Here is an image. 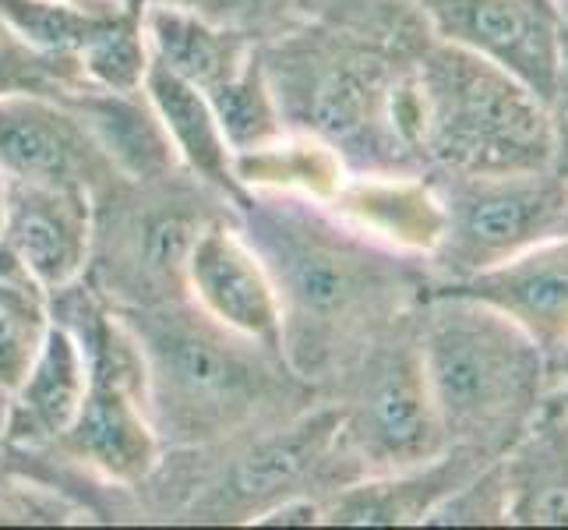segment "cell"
Here are the masks:
<instances>
[{
	"mask_svg": "<svg viewBox=\"0 0 568 530\" xmlns=\"http://www.w3.org/2000/svg\"><path fill=\"white\" fill-rule=\"evenodd\" d=\"M237 223L276 283L283 358L322 397L430 287L427 262L367 241L318 202L244 194Z\"/></svg>",
	"mask_w": 568,
	"mask_h": 530,
	"instance_id": "obj_1",
	"label": "cell"
},
{
	"mask_svg": "<svg viewBox=\"0 0 568 530\" xmlns=\"http://www.w3.org/2000/svg\"><path fill=\"white\" fill-rule=\"evenodd\" d=\"M116 311L139 340L145 403L163 449L223 446L322 397L280 353L212 322L191 301Z\"/></svg>",
	"mask_w": 568,
	"mask_h": 530,
	"instance_id": "obj_2",
	"label": "cell"
},
{
	"mask_svg": "<svg viewBox=\"0 0 568 530\" xmlns=\"http://www.w3.org/2000/svg\"><path fill=\"white\" fill-rule=\"evenodd\" d=\"M286 128L318 134L349 170L424 173L414 57L301 14L262 43Z\"/></svg>",
	"mask_w": 568,
	"mask_h": 530,
	"instance_id": "obj_3",
	"label": "cell"
},
{
	"mask_svg": "<svg viewBox=\"0 0 568 530\" xmlns=\"http://www.w3.org/2000/svg\"><path fill=\"white\" fill-rule=\"evenodd\" d=\"M417 340L448 446L498 460L551 397L540 343L466 293L430 287L417 304Z\"/></svg>",
	"mask_w": 568,
	"mask_h": 530,
	"instance_id": "obj_4",
	"label": "cell"
},
{
	"mask_svg": "<svg viewBox=\"0 0 568 530\" xmlns=\"http://www.w3.org/2000/svg\"><path fill=\"white\" fill-rule=\"evenodd\" d=\"M414 82L427 170H555V131L547 103L495 61L435 39L417 57Z\"/></svg>",
	"mask_w": 568,
	"mask_h": 530,
	"instance_id": "obj_5",
	"label": "cell"
},
{
	"mask_svg": "<svg viewBox=\"0 0 568 530\" xmlns=\"http://www.w3.org/2000/svg\"><path fill=\"white\" fill-rule=\"evenodd\" d=\"M50 316L64 322L85 350L89 386L71 428L53 453L116 492H134L163 460L145 403V364L131 326L85 277L50 298Z\"/></svg>",
	"mask_w": 568,
	"mask_h": 530,
	"instance_id": "obj_6",
	"label": "cell"
},
{
	"mask_svg": "<svg viewBox=\"0 0 568 530\" xmlns=\"http://www.w3.org/2000/svg\"><path fill=\"white\" fill-rule=\"evenodd\" d=\"M95 233L85 280L113 308H155L187 301L184 272L194 241L220 216L237 212L187 170L155 181H113L92 194Z\"/></svg>",
	"mask_w": 568,
	"mask_h": 530,
	"instance_id": "obj_7",
	"label": "cell"
},
{
	"mask_svg": "<svg viewBox=\"0 0 568 530\" xmlns=\"http://www.w3.org/2000/svg\"><path fill=\"white\" fill-rule=\"evenodd\" d=\"M328 397L339 400V436L364 478L420 467L448 449L420 358L417 308L371 343Z\"/></svg>",
	"mask_w": 568,
	"mask_h": 530,
	"instance_id": "obj_8",
	"label": "cell"
},
{
	"mask_svg": "<svg viewBox=\"0 0 568 530\" xmlns=\"http://www.w3.org/2000/svg\"><path fill=\"white\" fill-rule=\"evenodd\" d=\"M445 230L427 259L430 283H456L513 259L523 248L558 238L565 227L568 181L555 170L526 173H445L427 170Z\"/></svg>",
	"mask_w": 568,
	"mask_h": 530,
	"instance_id": "obj_9",
	"label": "cell"
},
{
	"mask_svg": "<svg viewBox=\"0 0 568 530\" xmlns=\"http://www.w3.org/2000/svg\"><path fill=\"white\" fill-rule=\"evenodd\" d=\"M442 43L495 61L551 103L561 68V0H414Z\"/></svg>",
	"mask_w": 568,
	"mask_h": 530,
	"instance_id": "obj_10",
	"label": "cell"
},
{
	"mask_svg": "<svg viewBox=\"0 0 568 530\" xmlns=\"http://www.w3.org/2000/svg\"><path fill=\"white\" fill-rule=\"evenodd\" d=\"M187 301L212 322L283 358V308L262 254L244 238L237 212L212 220L194 241L187 272ZM286 361V358H283Z\"/></svg>",
	"mask_w": 568,
	"mask_h": 530,
	"instance_id": "obj_11",
	"label": "cell"
},
{
	"mask_svg": "<svg viewBox=\"0 0 568 530\" xmlns=\"http://www.w3.org/2000/svg\"><path fill=\"white\" fill-rule=\"evenodd\" d=\"M0 173L8 181L71 184L92 194L121 177L92 139L82 113L53 96L0 100Z\"/></svg>",
	"mask_w": 568,
	"mask_h": 530,
	"instance_id": "obj_12",
	"label": "cell"
},
{
	"mask_svg": "<svg viewBox=\"0 0 568 530\" xmlns=\"http://www.w3.org/2000/svg\"><path fill=\"white\" fill-rule=\"evenodd\" d=\"M95 199L71 184L8 181L4 241L50 298L89 272Z\"/></svg>",
	"mask_w": 568,
	"mask_h": 530,
	"instance_id": "obj_13",
	"label": "cell"
},
{
	"mask_svg": "<svg viewBox=\"0 0 568 530\" xmlns=\"http://www.w3.org/2000/svg\"><path fill=\"white\" fill-rule=\"evenodd\" d=\"M325 209L367 241L420 262L435 254L445 230V209L427 170H349Z\"/></svg>",
	"mask_w": 568,
	"mask_h": 530,
	"instance_id": "obj_14",
	"label": "cell"
},
{
	"mask_svg": "<svg viewBox=\"0 0 568 530\" xmlns=\"http://www.w3.org/2000/svg\"><path fill=\"white\" fill-rule=\"evenodd\" d=\"M430 287L491 304L523 332H530L544 353H555L568 340V233L537 241L466 280Z\"/></svg>",
	"mask_w": 568,
	"mask_h": 530,
	"instance_id": "obj_15",
	"label": "cell"
},
{
	"mask_svg": "<svg viewBox=\"0 0 568 530\" xmlns=\"http://www.w3.org/2000/svg\"><path fill=\"white\" fill-rule=\"evenodd\" d=\"M491 460L474 449L448 446L442 457L420 467L392 470V474H367L339 488L322 502V523L328 527H406L430 517L442 499L466 484Z\"/></svg>",
	"mask_w": 568,
	"mask_h": 530,
	"instance_id": "obj_16",
	"label": "cell"
},
{
	"mask_svg": "<svg viewBox=\"0 0 568 530\" xmlns=\"http://www.w3.org/2000/svg\"><path fill=\"white\" fill-rule=\"evenodd\" d=\"M85 386L89 364L82 343L64 322L50 319L29 371L4 400L0 436L18 449H53L82 407Z\"/></svg>",
	"mask_w": 568,
	"mask_h": 530,
	"instance_id": "obj_17",
	"label": "cell"
},
{
	"mask_svg": "<svg viewBox=\"0 0 568 530\" xmlns=\"http://www.w3.org/2000/svg\"><path fill=\"white\" fill-rule=\"evenodd\" d=\"M505 517L519 527H568V403L551 392L498 457Z\"/></svg>",
	"mask_w": 568,
	"mask_h": 530,
	"instance_id": "obj_18",
	"label": "cell"
},
{
	"mask_svg": "<svg viewBox=\"0 0 568 530\" xmlns=\"http://www.w3.org/2000/svg\"><path fill=\"white\" fill-rule=\"evenodd\" d=\"M82 121L89 124L92 139L106 152L110 167L128 181H155V177L184 170L178 160L163 121L155 117L145 89L113 92V89H82L68 96Z\"/></svg>",
	"mask_w": 568,
	"mask_h": 530,
	"instance_id": "obj_19",
	"label": "cell"
},
{
	"mask_svg": "<svg viewBox=\"0 0 568 530\" xmlns=\"http://www.w3.org/2000/svg\"><path fill=\"white\" fill-rule=\"evenodd\" d=\"M142 89L149 96L155 117L163 121L173 149H178L181 167L237 206L244 199V188L237 181V170H233V149L226 142L220 121H215L209 96L155 61L149 64Z\"/></svg>",
	"mask_w": 568,
	"mask_h": 530,
	"instance_id": "obj_20",
	"label": "cell"
},
{
	"mask_svg": "<svg viewBox=\"0 0 568 530\" xmlns=\"http://www.w3.org/2000/svg\"><path fill=\"white\" fill-rule=\"evenodd\" d=\"M142 22L152 61L184 78V82L199 86L202 92L226 82L233 71H241V64L258 47L241 32L209 22L194 8L145 4Z\"/></svg>",
	"mask_w": 568,
	"mask_h": 530,
	"instance_id": "obj_21",
	"label": "cell"
},
{
	"mask_svg": "<svg viewBox=\"0 0 568 530\" xmlns=\"http://www.w3.org/2000/svg\"><path fill=\"white\" fill-rule=\"evenodd\" d=\"M233 170H237L244 194H286V199L318 206H325L339 191L349 173L343 156L328 142L293 128L276 142L233 156Z\"/></svg>",
	"mask_w": 568,
	"mask_h": 530,
	"instance_id": "obj_22",
	"label": "cell"
},
{
	"mask_svg": "<svg viewBox=\"0 0 568 530\" xmlns=\"http://www.w3.org/2000/svg\"><path fill=\"white\" fill-rule=\"evenodd\" d=\"M50 293L0 241V400L22 382L50 329Z\"/></svg>",
	"mask_w": 568,
	"mask_h": 530,
	"instance_id": "obj_23",
	"label": "cell"
},
{
	"mask_svg": "<svg viewBox=\"0 0 568 530\" xmlns=\"http://www.w3.org/2000/svg\"><path fill=\"white\" fill-rule=\"evenodd\" d=\"M205 96H209L215 121H220L233 156L262 149L290 131L283 107H280V96L272 89V78L262 61V43L254 47V53L241 64V71H233L226 82L209 89Z\"/></svg>",
	"mask_w": 568,
	"mask_h": 530,
	"instance_id": "obj_24",
	"label": "cell"
},
{
	"mask_svg": "<svg viewBox=\"0 0 568 530\" xmlns=\"http://www.w3.org/2000/svg\"><path fill=\"white\" fill-rule=\"evenodd\" d=\"M128 0H0V14L39 53L74 61Z\"/></svg>",
	"mask_w": 568,
	"mask_h": 530,
	"instance_id": "obj_25",
	"label": "cell"
},
{
	"mask_svg": "<svg viewBox=\"0 0 568 530\" xmlns=\"http://www.w3.org/2000/svg\"><path fill=\"white\" fill-rule=\"evenodd\" d=\"M142 4L128 0V4L113 14V22L92 36V43L78 53V68L85 74V86L92 89H113V92H134L145 86V74L152 64Z\"/></svg>",
	"mask_w": 568,
	"mask_h": 530,
	"instance_id": "obj_26",
	"label": "cell"
},
{
	"mask_svg": "<svg viewBox=\"0 0 568 530\" xmlns=\"http://www.w3.org/2000/svg\"><path fill=\"white\" fill-rule=\"evenodd\" d=\"M82 89H89L82 68L74 61L39 53L0 14V100H8V96H53V100H68V96Z\"/></svg>",
	"mask_w": 568,
	"mask_h": 530,
	"instance_id": "obj_27",
	"label": "cell"
},
{
	"mask_svg": "<svg viewBox=\"0 0 568 530\" xmlns=\"http://www.w3.org/2000/svg\"><path fill=\"white\" fill-rule=\"evenodd\" d=\"M8 481H36L57 488V492L82 502L95 520H106V506H100V492H116V488L89 478L85 470H78L64 457H57L53 449H18L0 436V484Z\"/></svg>",
	"mask_w": 568,
	"mask_h": 530,
	"instance_id": "obj_28",
	"label": "cell"
},
{
	"mask_svg": "<svg viewBox=\"0 0 568 530\" xmlns=\"http://www.w3.org/2000/svg\"><path fill=\"white\" fill-rule=\"evenodd\" d=\"M487 523H508L505 478L498 460L480 467L474 478L459 484L448 499H442L424 520V527H487Z\"/></svg>",
	"mask_w": 568,
	"mask_h": 530,
	"instance_id": "obj_29",
	"label": "cell"
},
{
	"mask_svg": "<svg viewBox=\"0 0 568 530\" xmlns=\"http://www.w3.org/2000/svg\"><path fill=\"white\" fill-rule=\"evenodd\" d=\"M191 8L254 43H268L301 22V0H194Z\"/></svg>",
	"mask_w": 568,
	"mask_h": 530,
	"instance_id": "obj_30",
	"label": "cell"
},
{
	"mask_svg": "<svg viewBox=\"0 0 568 530\" xmlns=\"http://www.w3.org/2000/svg\"><path fill=\"white\" fill-rule=\"evenodd\" d=\"M547 113H551V131H555V173H561L568 181V11H565V32H561L558 86H555L551 103H547Z\"/></svg>",
	"mask_w": 568,
	"mask_h": 530,
	"instance_id": "obj_31",
	"label": "cell"
},
{
	"mask_svg": "<svg viewBox=\"0 0 568 530\" xmlns=\"http://www.w3.org/2000/svg\"><path fill=\"white\" fill-rule=\"evenodd\" d=\"M322 523V502L311 496H293L272 506L268 513L254 520V527H315Z\"/></svg>",
	"mask_w": 568,
	"mask_h": 530,
	"instance_id": "obj_32",
	"label": "cell"
},
{
	"mask_svg": "<svg viewBox=\"0 0 568 530\" xmlns=\"http://www.w3.org/2000/svg\"><path fill=\"white\" fill-rule=\"evenodd\" d=\"M547 376H551V392L568 386V340L555 353H547Z\"/></svg>",
	"mask_w": 568,
	"mask_h": 530,
	"instance_id": "obj_33",
	"label": "cell"
},
{
	"mask_svg": "<svg viewBox=\"0 0 568 530\" xmlns=\"http://www.w3.org/2000/svg\"><path fill=\"white\" fill-rule=\"evenodd\" d=\"M4 212H8V177L0 173V233H4Z\"/></svg>",
	"mask_w": 568,
	"mask_h": 530,
	"instance_id": "obj_34",
	"label": "cell"
},
{
	"mask_svg": "<svg viewBox=\"0 0 568 530\" xmlns=\"http://www.w3.org/2000/svg\"><path fill=\"white\" fill-rule=\"evenodd\" d=\"M139 4L145 8V4H166V8H191L194 0H139Z\"/></svg>",
	"mask_w": 568,
	"mask_h": 530,
	"instance_id": "obj_35",
	"label": "cell"
},
{
	"mask_svg": "<svg viewBox=\"0 0 568 530\" xmlns=\"http://www.w3.org/2000/svg\"><path fill=\"white\" fill-rule=\"evenodd\" d=\"M555 392H561V400L568 403V386H565V389H555Z\"/></svg>",
	"mask_w": 568,
	"mask_h": 530,
	"instance_id": "obj_36",
	"label": "cell"
},
{
	"mask_svg": "<svg viewBox=\"0 0 568 530\" xmlns=\"http://www.w3.org/2000/svg\"><path fill=\"white\" fill-rule=\"evenodd\" d=\"M561 233H568V206H565V227H561Z\"/></svg>",
	"mask_w": 568,
	"mask_h": 530,
	"instance_id": "obj_37",
	"label": "cell"
},
{
	"mask_svg": "<svg viewBox=\"0 0 568 530\" xmlns=\"http://www.w3.org/2000/svg\"><path fill=\"white\" fill-rule=\"evenodd\" d=\"M0 418H4V400H0Z\"/></svg>",
	"mask_w": 568,
	"mask_h": 530,
	"instance_id": "obj_38",
	"label": "cell"
}]
</instances>
